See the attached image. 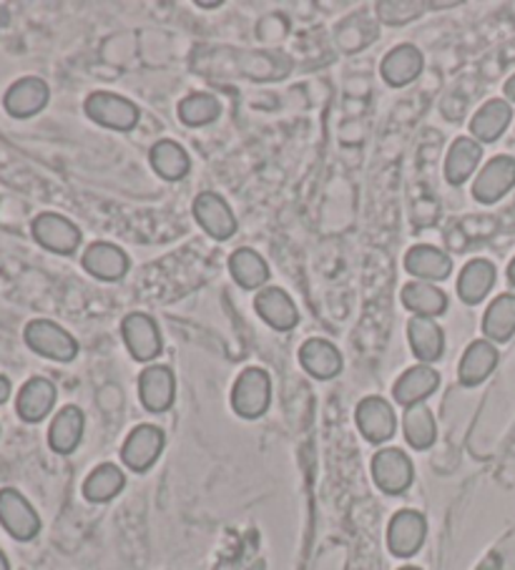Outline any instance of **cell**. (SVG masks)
Listing matches in <instances>:
<instances>
[{
  "instance_id": "obj_1",
  "label": "cell",
  "mask_w": 515,
  "mask_h": 570,
  "mask_svg": "<svg viewBox=\"0 0 515 570\" xmlns=\"http://www.w3.org/2000/svg\"><path fill=\"white\" fill-rule=\"evenodd\" d=\"M23 339L35 355L53 362H73L78 355V339L53 319H31L23 329Z\"/></svg>"
},
{
  "instance_id": "obj_2",
  "label": "cell",
  "mask_w": 515,
  "mask_h": 570,
  "mask_svg": "<svg viewBox=\"0 0 515 570\" xmlns=\"http://www.w3.org/2000/svg\"><path fill=\"white\" fill-rule=\"evenodd\" d=\"M272 377L262 367H246L232 388V408L239 418L256 420L270 410Z\"/></svg>"
},
{
  "instance_id": "obj_3",
  "label": "cell",
  "mask_w": 515,
  "mask_h": 570,
  "mask_svg": "<svg viewBox=\"0 0 515 570\" xmlns=\"http://www.w3.org/2000/svg\"><path fill=\"white\" fill-rule=\"evenodd\" d=\"M84 112L91 122L114 128V131H134L141 122V112L134 101H128L112 91H96L91 94L84 104Z\"/></svg>"
},
{
  "instance_id": "obj_4",
  "label": "cell",
  "mask_w": 515,
  "mask_h": 570,
  "mask_svg": "<svg viewBox=\"0 0 515 570\" xmlns=\"http://www.w3.org/2000/svg\"><path fill=\"white\" fill-rule=\"evenodd\" d=\"M31 234L43 250L61 256H71L73 252H78L81 242H84L81 229L69 217L56 214V211H43V214L35 217L31 224Z\"/></svg>"
},
{
  "instance_id": "obj_5",
  "label": "cell",
  "mask_w": 515,
  "mask_h": 570,
  "mask_svg": "<svg viewBox=\"0 0 515 570\" xmlns=\"http://www.w3.org/2000/svg\"><path fill=\"white\" fill-rule=\"evenodd\" d=\"M0 526L15 540L29 542L41 532V518L29 498L15 487L0 490Z\"/></svg>"
},
{
  "instance_id": "obj_6",
  "label": "cell",
  "mask_w": 515,
  "mask_h": 570,
  "mask_svg": "<svg viewBox=\"0 0 515 570\" xmlns=\"http://www.w3.org/2000/svg\"><path fill=\"white\" fill-rule=\"evenodd\" d=\"M372 481L385 495H402L416 481V465L400 447H382L372 457Z\"/></svg>"
},
{
  "instance_id": "obj_7",
  "label": "cell",
  "mask_w": 515,
  "mask_h": 570,
  "mask_svg": "<svg viewBox=\"0 0 515 570\" xmlns=\"http://www.w3.org/2000/svg\"><path fill=\"white\" fill-rule=\"evenodd\" d=\"M122 337L128 355L136 362H154L164 349L159 325H156L151 315H144V312H132V315L124 317Z\"/></svg>"
},
{
  "instance_id": "obj_8",
  "label": "cell",
  "mask_w": 515,
  "mask_h": 570,
  "mask_svg": "<svg viewBox=\"0 0 515 570\" xmlns=\"http://www.w3.org/2000/svg\"><path fill=\"white\" fill-rule=\"evenodd\" d=\"M164 445H167V435L161 428L156 425H139L128 432L122 447V460L128 471L146 473L156 465V460L161 457Z\"/></svg>"
},
{
  "instance_id": "obj_9",
  "label": "cell",
  "mask_w": 515,
  "mask_h": 570,
  "mask_svg": "<svg viewBox=\"0 0 515 570\" xmlns=\"http://www.w3.org/2000/svg\"><path fill=\"white\" fill-rule=\"evenodd\" d=\"M191 214H195L197 224L204 229L211 239H217V242H227V239H232L239 229V222L232 207H229V201L214 194V191L199 194L195 199V204H191Z\"/></svg>"
},
{
  "instance_id": "obj_10",
  "label": "cell",
  "mask_w": 515,
  "mask_h": 570,
  "mask_svg": "<svg viewBox=\"0 0 515 570\" xmlns=\"http://www.w3.org/2000/svg\"><path fill=\"white\" fill-rule=\"evenodd\" d=\"M355 422L365 435L367 443L382 445L398 432V418H395L392 404L385 398H365L355 410Z\"/></svg>"
},
{
  "instance_id": "obj_11",
  "label": "cell",
  "mask_w": 515,
  "mask_h": 570,
  "mask_svg": "<svg viewBox=\"0 0 515 570\" xmlns=\"http://www.w3.org/2000/svg\"><path fill=\"white\" fill-rule=\"evenodd\" d=\"M428 536V520L418 510H400L392 515L388 526V548L392 556L412 558L422 548Z\"/></svg>"
},
{
  "instance_id": "obj_12",
  "label": "cell",
  "mask_w": 515,
  "mask_h": 570,
  "mask_svg": "<svg viewBox=\"0 0 515 570\" xmlns=\"http://www.w3.org/2000/svg\"><path fill=\"white\" fill-rule=\"evenodd\" d=\"M51 101V88L39 76H23L8 86L3 96V108L13 118L39 116Z\"/></svg>"
},
{
  "instance_id": "obj_13",
  "label": "cell",
  "mask_w": 515,
  "mask_h": 570,
  "mask_svg": "<svg viewBox=\"0 0 515 570\" xmlns=\"http://www.w3.org/2000/svg\"><path fill=\"white\" fill-rule=\"evenodd\" d=\"M139 400L149 412H167L177 400V377L167 365H149L139 374Z\"/></svg>"
},
{
  "instance_id": "obj_14",
  "label": "cell",
  "mask_w": 515,
  "mask_h": 570,
  "mask_svg": "<svg viewBox=\"0 0 515 570\" xmlns=\"http://www.w3.org/2000/svg\"><path fill=\"white\" fill-rule=\"evenodd\" d=\"M515 187V159L513 156H493L473 183V197L481 204H495Z\"/></svg>"
},
{
  "instance_id": "obj_15",
  "label": "cell",
  "mask_w": 515,
  "mask_h": 570,
  "mask_svg": "<svg viewBox=\"0 0 515 570\" xmlns=\"http://www.w3.org/2000/svg\"><path fill=\"white\" fill-rule=\"evenodd\" d=\"M56 398H59V390L49 377H31L15 398L18 418L29 422V425L43 422L51 415L53 408H56Z\"/></svg>"
},
{
  "instance_id": "obj_16",
  "label": "cell",
  "mask_w": 515,
  "mask_h": 570,
  "mask_svg": "<svg viewBox=\"0 0 515 570\" xmlns=\"http://www.w3.org/2000/svg\"><path fill=\"white\" fill-rule=\"evenodd\" d=\"M402 264H404V272L418 282L435 284L448 279L450 274H453V260H450V254L438 250V246L432 244L410 246Z\"/></svg>"
},
{
  "instance_id": "obj_17",
  "label": "cell",
  "mask_w": 515,
  "mask_h": 570,
  "mask_svg": "<svg viewBox=\"0 0 515 570\" xmlns=\"http://www.w3.org/2000/svg\"><path fill=\"white\" fill-rule=\"evenodd\" d=\"M84 270L101 282H122L128 274V254L112 242H94L81 256Z\"/></svg>"
},
{
  "instance_id": "obj_18",
  "label": "cell",
  "mask_w": 515,
  "mask_h": 570,
  "mask_svg": "<svg viewBox=\"0 0 515 570\" xmlns=\"http://www.w3.org/2000/svg\"><path fill=\"white\" fill-rule=\"evenodd\" d=\"M498 347H495L491 339H475V342L467 345V349L460 357L458 365V382L463 388H477L483 384L487 377L493 374L495 367H498Z\"/></svg>"
},
{
  "instance_id": "obj_19",
  "label": "cell",
  "mask_w": 515,
  "mask_h": 570,
  "mask_svg": "<svg viewBox=\"0 0 515 570\" xmlns=\"http://www.w3.org/2000/svg\"><path fill=\"white\" fill-rule=\"evenodd\" d=\"M422 68H425V59H422L418 45H412V43L395 45V49L380 63V73H382L385 84L392 88L410 86L412 81H418Z\"/></svg>"
},
{
  "instance_id": "obj_20",
  "label": "cell",
  "mask_w": 515,
  "mask_h": 570,
  "mask_svg": "<svg viewBox=\"0 0 515 570\" xmlns=\"http://www.w3.org/2000/svg\"><path fill=\"white\" fill-rule=\"evenodd\" d=\"M254 309L256 315H260L272 329H277V332H292V329L299 325L297 305H294L290 294L280 287H270L256 294Z\"/></svg>"
},
{
  "instance_id": "obj_21",
  "label": "cell",
  "mask_w": 515,
  "mask_h": 570,
  "mask_svg": "<svg viewBox=\"0 0 515 570\" xmlns=\"http://www.w3.org/2000/svg\"><path fill=\"white\" fill-rule=\"evenodd\" d=\"M438 388H440V372L432 370L430 365H416L398 377V382H395L392 388V398L395 402L408 410L412 404L425 402Z\"/></svg>"
},
{
  "instance_id": "obj_22",
  "label": "cell",
  "mask_w": 515,
  "mask_h": 570,
  "mask_svg": "<svg viewBox=\"0 0 515 570\" xmlns=\"http://www.w3.org/2000/svg\"><path fill=\"white\" fill-rule=\"evenodd\" d=\"M299 365L302 370L315 377V380H333V377L343 372L345 362L339 349L329 342V339L312 337L299 347Z\"/></svg>"
},
{
  "instance_id": "obj_23",
  "label": "cell",
  "mask_w": 515,
  "mask_h": 570,
  "mask_svg": "<svg viewBox=\"0 0 515 570\" xmlns=\"http://www.w3.org/2000/svg\"><path fill=\"white\" fill-rule=\"evenodd\" d=\"M408 339H410L412 355L418 357L420 365L438 362L445 352L443 327L430 317H412L408 321Z\"/></svg>"
},
{
  "instance_id": "obj_24",
  "label": "cell",
  "mask_w": 515,
  "mask_h": 570,
  "mask_svg": "<svg viewBox=\"0 0 515 570\" xmlns=\"http://www.w3.org/2000/svg\"><path fill=\"white\" fill-rule=\"evenodd\" d=\"M84 428H86V418L84 412H81V408H76V404L61 408L59 415L53 418L49 428V445L53 453L71 455L73 450L81 445V440H84Z\"/></svg>"
},
{
  "instance_id": "obj_25",
  "label": "cell",
  "mask_w": 515,
  "mask_h": 570,
  "mask_svg": "<svg viewBox=\"0 0 515 570\" xmlns=\"http://www.w3.org/2000/svg\"><path fill=\"white\" fill-rule=\"evenodd\" d=\"M513 122V108L505 98H491L477 108L473 122H471V134L477 144H493L498 141L505 134V128Z\"/></svg>"
},
{
  "instance_id": "obj_26",
  "label": "cell",
  "mask_w": 515,
  "mask_h": 570,
  "mask_svg": "<svg viewBox=\"0 0 515 570\" xmlns=\"http://www.w3.org/2000/svg\"><path fill=\"white\" fill-rule=\"evenodd\" d=\"M483 159V144H477L473 136H460L453 141L445 156V179L453 187H463V183L473 177L481 167Z\"/></svg>"
},
{
  "instance_id": "obj_27",
  "label": "cell",
  "mask_w": 515,
  "mask_h": 570,
  "mask_svg": "<svg viewBox=\"0 0 515 570\" xmlns=\"http://www.w3.org/2000/svg\"><path fill=\"white\" fill-rule=\"evenodd\" d=\"M400 299H402V307L412 312L416 317L435 319L440 315H445L448 309V294L430 282H418V279L408 282L400 292Z\"/></svg>"
},
{
  "instance_id": "obj_28",
  "label": "cell",
  "mask_w": 515,
  "mask_h": 570,
  "mask_svg": "<svg viewBox=\"0 0 515 570\" xmlns=\"http://www.w3.org/2000/svg\"><path fill=\"white\" fill-rule=\"evenodd\" d=\"M495 264L487 260H471L463 270H460L458 277V294L465 305H481V302L491 294L495 287Z\"/></svg>"
},
{
  "instance_id": "obj_29",
  "label": "cell",
  "mask_w": 515,
  "mask_h": 570,
  "mask_svg": "<svg viewBox=\"0 0 515 570\" xmlns=\"http://www.w3.org/2000/svg\"><path fill=\"white\" fill-rule=\"evenodd\" d=\"M229 274L242 289H260L270 282V264L260 252L250 250V246H239L229 256Z\"/></svg>"
},
{
  "instance_id": "obj_30",
  "label": "cell",
  "mask_w": 515,
  "mask_h": 570,
  "mask_svg": "<svg viewBox=\"0 0 515 570\" xmlns=\"http://www.w3.org/2000/svg\"><path fill=\"white\" fill-rule=\"evenodd\" d=\"M149 161L151 169L159 173L164 181H181L187 179V173L191 171V159L187 149L171 139L156 141L149 151Z\"/></svg>"
},
{
  "instance_id": "obj_31",
  "label": "cell",
  "mask_w": 515,
  "mask_h": 570,
  "mask_svg": "<svg viewBox=\"0 0 515 570\" xmlns=\"http://www.w3.org/2000/svg\"><path fill=\"white\" fill-rule=\"evenodd\" d=\"M483 335L493 345L511 342L515 335V294H501L487 305L483 315Z\"/></svg>"
},
{
  "instance_id": "obj_32",
  "label": "cell",
  "mask_w": 515,
  "mask_h": 570,
  "mask_svg": "<svg viewBox=\"0 0 515 570\" xmlns=\"http://www.w3.org/2000/svg\"><path fill=\"white\" fill-rule=\"evenodd\" d=\"M126 487V475L118 465L104 463L94 467L84 481V498L88 503H108Z\"/></svg>"
},
{
  "instance_id": "obj_33",
  "label": "cell",
  "mask_w": 515,
  "mask_h": 570,
  "mask_svg": "<svg viewBox=\"0 0 515 570\" xmlns=\"http://www.w3.org/2000/svg\"><path fill=\"white\" fill-rule=\"evenodd\" d=\"M402 432H404V440H408L410 447L430 450L432 445H435L438 425H435V418H432L430 408H425V404H412V408L404 410Z\"/></svg>"
},
{
  "instance_id": "obj_34",
  "label": "cell",
  "mask_w": 515,
  "mask_h": 570,
  "mask_svg": "<svg viewBox=\"0 0 515 570\" xmlns=\"http://www.w3.org/2000/svg\"><path fill=\"white\" fill-rule=\"evenodd\" d=\"M177 114L181 118V124L187 126H209L217 122L219 114H222V104L211 94H189L187 98L179 101Z\"/></svg>"
},
{
  "instance_id": "obj_35",
  "label": "cell",
  "mask_w": 515,
  "mask_h": 570,
  "mask_svg": "<svg viewBox=\"0 0 515 570\" xmlns=\"http://www.w3.org/2000/svg\"><path fill=\"white\" fill-rule=\"evenodd\" d=\"M11 392H13L11 380H8L6 374H0V404L8 402V398H11Z\"/></svg>"
},
{
  "instance_id": "obj_36",
  "label": "cell",
  "mask_w": 515,
  "mask_h": 570,
  "mask_svg": "<svg viewBox=\"0 0 515 570\" xmlns=\"http://www.w3.org/2000/svg\"><path fill=\"white\" fill-rule=\"evenodd\" d=\"M503 94H505V98H508V104H511V101L515 104V73H513V76H511L508 81H505Z\"/></svg>"
},
{
  "instance_id": "obj_37",
  "label": "cell",
  "mask_w": 515,
  "mask_h": 570,
  "mask_svg": "<svg viewBox=\"0 0 515 570\" xmlns=\"http://www.w3.org/2000/svg\"><path fill=\"white\" fill-rule=\"evenodd\" d=\"M508 282L515 287V256H513L511 264H508Z\"/></svg>"
},
{
  "instance_id": "obj_38",
  "label": "cell",
  "mask_w": 515,
  "mask_h": 570,
  "mask_svg": "<svg viewBox=\"0 0 515 570\" xmlns=\"http://www.w3.org/2000/svg\"><path fill=\"white\" fill-rule=\"evenodd\" d=\"M0 570H11V563H8V556L0 550Z\"/></svg>"
},
{
  "instance_id": "obj_39",
  "label": "cell",
  "mask_w": 515,
  "mask_h": 570,
  "mask_svg": "<svg viewBox=\"0 0 515 570\" xmlns=\"http://www.w3.org/2000/svg\"><path fill=\"white\" fill-rule=\"evenodd\" d=\"M197 6L204 8V11H217V8L222 6V3H201V0H197Z\"/></svg>"
},
{
  "instance_id": "obj_40",
  "label": "cell",
  "mask_w": 515,
  "mask_h": 570,
  "mask_svg": "<svg viewBox=\"0 0 515 570\" xmlns=\"http://www.w3.org/2000/svg\"><path fill=\"white\" fill-rule=\"evenodd\" d=\"M400 570H420V568H416V566H404V568H400Z\"/></svg>"
}]
</instances>
